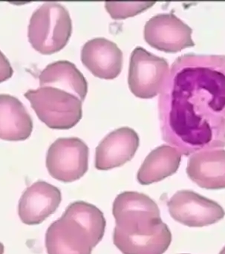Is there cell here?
Instances as JSON below:
<instances>
[{"label":"cell","mask_w":225,"mask_h":254,"mask_svg":"<svg viewBox=\"0 0 225 254\" xmlns=\"http://www.w3.org/2000/svg\"><path fill=\"white\" fill-rule=\"evenodd\" d=\"M81 61L94 75L112 80L121 72L123 52L113 42L98 37L85 43L82 48Z\"/></svg>","instance_id":"12"},{"label":"cell","mask_w":225,"mask_h":254,"mask_svg":"<svg viewBox=\"0 0 225 254\" xmlns=\"http://www.w3.org/2000/svg\"><path fill=\"white\" fill-rule=\"evenodd\" d=\"M32 130V119L23 104L12 95L0 94V139L25 140Z\"/></svg>","instance_id":"15"},{"label":"cell","mask_w":225,"mask_h":254,"mask_svg":"<svg viewBox=\"0 0 225 254\" xmlns=\"http://www.w3.org/2000/svg\"><path fill=\"white\" fill-rule=\"evenodd\" d=\"M0 254H4V246L0 243Z\"/></svg>","instance_id":"21"},{"label":"cell","mask_w":225,"mask_h":254,"mask_svg":"<svg viewBox=\"0 0 225 254\" xmlns=\"http://www.w3.org/2000/svg\"><path fill=\"white\" fill-rule=\"evenodd\" d=\"M172 219L190 228H202L224 219L220 204L194 191L184 190L175 192L168 202Z\"/></svg>","instance_id":"7"},{"label":"cell","mask_w":225,"mask_h":254,"mask_svg":"<svg viewBox=\"0 0 225 254\" xmlns=\"http://www.w3.org/2000/svg\"><path fill=\"white\" fill-rule=\"evenodd\" d=\"M89 149L78 137H60L49 147L46 167L54 179L70 183L81 179L89 169Z\"/></svg>","instance_id":"4"},{"label":"cell","mask_w":225,"mask_h":254,"mask_svg":"<svg viewBox=\"0 0 225 254\" xmlns=\"http://www.w3.org/2000/svg\"><path fill=\"white\" fill-rule=\"evenodd\" d=\"M220 254H225V246L223 248V250L221 251Z\"/></svg>","instance_id":"22"},{"label":"cell","mask_w":225,"mask_h":254,"mask_svg":"<svg viewBox=\"0 0 225 254\" xmlns=\"http://www.w3.org/2000/svg\"><path fill=\"white\" fill-rule=\"evenodd\" d=\"M25 97L39 119L49 128L68 129L76 126L82 119L83 101L66 91L40 86L27 91Z\"/></svg>","instance_id":"3"},{"label":"cell","mask_w":225,"mask_h":254,"mask_svg":"<svg viewBox=\"0 0 225 254\" xmlns=\"http://www.w3.org/2000/svg\"><path fill=\"white\" fill-rule=\"evenodd\" d=\"M72 23L68 10L59 3L49 1L34 10L28 37L32 47L43 55L62 50L69 40Z\"/></svg>","instance_id":"2"},{"label":"cell","mask_w":225,"mask_h":254,"mask_svg":"<svg viewBox=\"0 0 225 254\" xmlns=\"http://www.w3.org/2000/svg\"><path fill=\"white\" fill-rule=\"evenodd\" d=\"M182 154L174 146L164 144L153 149L144 160L137 174L141 185H150L176 173Z\"/></svg>","instance_id":"16"},{"label":"cell","mask_w":225,"mask_h":254,"mask_svg":"<svg viewBox=\"0 0 225 254\" xmlns=\"http://www.w3.org/2000/svg\"><path fill=\"white\" fill-rule=\"evenodd\" d=\"M193 30L174 13H161L149 19L144 27V39L152 47L168 53H176L193 47Z\"/></svg>","instance_id":"8"},{"label":"cell","mask_w":225,"mask_h":254,"mask_svg":"<svg viewBox=\"0 0 225 254\" xmlns=\"http://www.w3.org/2000/svg\"><path fill=\"white\" fill-rule=\"evenodd\" d=\"M154 4V1H107L105 6L112 19H123L135 16Z\"/></svg>","instance_id":"19"},{"label":"cell","mask_w":225,"mask_h":254,"mask_svg":"<svg viewBox=\"0 0 225 254\" xmlns=\"http://www.w3.org/2000/svg\"><path fill=\"white\" fill-rule=\"evenodd\" d=\"M115 228L127 232L149 231L163 222L157 204L148 195L138 192L119 194L113 203Z\"/></svg>","instance_id":"6"},{"label":"cell","mask_w":225,"mask_h":254,"mask_svg":"<svg viewBox=\"0 0 225 254\" xmlns=\"http://www.w3.org/2000/svg\"><path fill=\"white\" fill-rule=\"evenodd\" d=\"M139 142L138 134L129 127H121L112 131L97 146L95 168L109 170L123 166L133 158Z\"/></svg>","instance_id":"11"},{"label":"cell","mask_w":225,"mask_h":254,"mask_svg":"<svg viewBox=\"0 0 225 254\" xmlns=\"http://www.w3.org/2000/svg\"><path fill=\"white\" fill-rule=\"evenodd\" d=\"M40 86H51L66 91L78 97L82 101L86 98L88 84L83 74L72 63L59 61L49 64L39 75Z\"/></svg>","instance_id":"17"},{"label":"cell","mask_w":225,"mask_h":254,"mask_svg":"<svg viewBox=\"0 0 225 254\" xmlns=\"http://www.w3.org/2000/svg\"><path fill=\"white\" fill-rule=\"evenodd\" d=\"M13 70L5 55L0 51V83L8 80L13 75Z\"/></svg>","instance_id":"20"},{"label":"cell","mask_w":225,"mask_h":254,"mask_svg":"<svg viewBox=\"0 0 225 254\" xmlns=\"http://www.w3.org/2000/svg\"><path fill=\"white\" fill-rule=\"evenodd\" d=\"M63 214L77 221L86 230L95 246H98L105 234L106 222L104 213L93 204L79 201L68 206Z\"/></svg>","instance_id":"18"},{"label":"cell","mask_w":225,"mask_h":254,"mask_svg":"<svg viewBox=\"0 0 225 254\" xmlns=\"http://www.w3.org/2000/svg\"><path fill=\"white\" fill-rule=\"evenodd\" d=\"M187 174L200 188L225 189V149H208L193 153L187 162Z\"/></svg>","instance_id":"14"},{"label":"cell","mask_w":225,"mask_h":254,"mask_svg":"<svg viewBox=\"0 0 225 254\" xmlns=\"http://www.w3.org/2000/svg\"><path fill=\"white\" fill-rule=\"evenodd\" d=\"M113 243L123 254H164L172 243V234L165 222L141 233L114 228Z\"/></svg>","instance_id":"13"},{"label":"cell","mask_w":225,"mask_h":254,"mask_svg":"<svg viewBox=\"0 0 225 254\" xmlns=\"http://www.w3.org/2000/svg\"><path fill=\"white\" fill-rule=\"evenodd\" d=\"M45 243L48 254H92L96 247L86 230L65 214L48 228Z\"/></svg>","instance_id":"9"},{"label":"cell","mask_w":225,"mask_h":254,"mask_svg":"<svg viewBox=\"0 0 225 254\" xmlns=\"http://www.w3.org/2000/svg\"><path fill=\"white\" fill-rule=\"evenodd\" d=\"M169 73V64L166 60L143 48H136L132 52L129 63V89L138 98H154L162 92Z\"/></svg>","instance_id":"5"},{"label":"cell","mask_w":225,"mask_h":254,"mask_svg":"<svg viewBox=\"0 0 225 254\" xmlns=\"http://www.w3.org/2000/svg\"><path fill=\"white\" fill-rule=\"evenodd\" d=\"M162 138L188 156L225 147V55L187 54L160 92Z\"/></svg>","instance_id":"1"},{"label":"cell","mask_w":225,"mask_h":254,"mask_svg":"<svg viewBox=\"0 0 225 254\" xmlns=\"http://www.w3.org/2000/svg\"><path fill=\"white\" fill-rule=\"evenodd\" d=\"M61 201L62 195L57 188L38 181L22 193L18 204V214L25 225H39L56 212Z\"/></svg>","instance_id":"10"},{"label":"cell","mask_w":225,"mask_h":254,"mask_svg":"<svg viewBox=\"0 0 225 254\" xmlns=\"http://www.w3.org/2000/svg\"></svg>","instance_id":"23"}]
</instances>
